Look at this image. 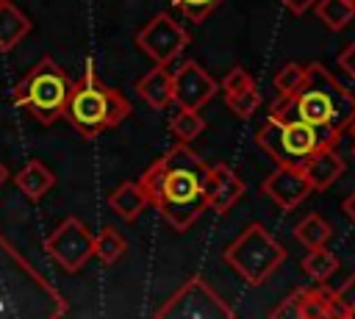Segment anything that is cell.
I'll return each instance as SVG.
<instances>
[{"instance_id":"ac0fdd59","label":"cell","mask_w":355,"mask_h":319,"mask_svg":"<svg viewBox=\"0 0 355 319\" xmlns=\"http://www.w3.org/2000/svg\"><path fill=\"white\" fill-rule=\"evenodd\" d=\"M14 183H17V189L25 194V197H31V200H42L53 186H55V175L47 169V164H42V161H28L17 175H14Z\"/></svg>"},{"instance_id":"44dd1931","label":"cell","mask_w":355,"mask_h":319,"mask_svg":"<svg viewBox=\"0 0 355 319\" xmlns=\"http://www.w3.org/2000/svg\"><path fill=\"white\" fill-rule=\"evenodd\" d=\"M128 252V241L122 239V233L114 225H105L100 230V236H94V258H100L103 264H114Z\"/></svg>"},{"instance_id":"1f68e13d","label":"cell","mask_w":355,"mask_h":319,"mask_svg":"<svg viewBox=\"0 0 355 319\" xmlns=\"http://www.w3.org/2000/svg\"><path fill=\"white\" fill-rule=\"evenodd\" d=\"M6 178H8V169H6V164H3V161H0V186H3V183H6Z\"/></svg>"},{"instance_id":"7c38bea8","label":"cell","mask_w":355,"mask_h":319,"mask_svg":"<svg viewBox=\"0 0 355 319\" xmlns=\"http://www.w3.org/2000/svg\"><path fill=\"white\" fill-rule=\"evenodd\" d=\"M244 194V180L227 166L214 164L205 169V205L216 214H227Z\"/></svg>"},{"instance_id":"4dcf8cb0","label":"cell","mask_w":355,"mask_h":319,"mask_svg":"<svg viewBox=\"0 0 355 319\" xmlns=\"http://www.w3.org/2000/svg\"><path fill=\"white\" fill-rule=\"evenodd\" d=\"M341 211H344V214H347V216L355 222V189H352V191L344 197V202H341Z\"/></svg>"},{"instance_id":"5b68a950","label":"cell","mask_w":355,"mask_h":319,"mask_svg":"<svg viewBox=\"0 0 355 319\" xmlns=\"http://www.w3.org/2000/svg\"><path fill=\"white\" fill-rule=\"evenodd\" d=\"M69 92H72L69 75H67L50 55H44V58L14 86V100H17V105L25 108L39 125H53L58 117H64Z\"/></svg>"},{"instance_id":"8fae6325","label":"cell","mask_w":355,"mask_h":319,"mask_svg":"<svg viewBox=\"0 0 355 319\" xmlns=\"http://www.w3.org/2000/svg\"><path fill=\"white\" fill-rule=\"evenodd\" d=\"M261 191L277 208L294 211L311 194V183H308L302 169H297V166H277L272 175H266V180L261 183Z\"/></svg>"},{"instance_id":"30bf717a","label":"cell","mask_w":355,"mask_h":319,"mask_svg":"<svg viewBox=\"0 0 355 319\" xmlns=\"http://www.w3.org/2000/svg\"><path fill=\"white\" fill-rule=\"evenodd\" d=\"M219 83L197 64V61H183L175 72H172V103L178 108H189V111H200L214 94H216Z\"/></svg>"},{"instance_id":"2e32d148","label":"cell","mask_w":355,"mask_h":319,"mask_svg":"<svg viewBox=\"0 0 355 319\" xmlns=\"http://www.w3.org/2000/svg\"><path fill=\"white\" fill-rule=\"evenodd\" d=\"M147 205H150V200L139 180H125L108 194V208L125 222H133Z\"/></svg>"},{"instance_id":"d6986e66","label":"cell","mask_w":355,"mask_h":319,"mask_svg":"<svg viewBox=\"0 0 355 319\" xmlns=\"http://www.w3.org/2000/svg\"><path fill=\"white\" fill-rule=\"evenodd\" d=\"M330 236H333V227L319 216V214H308L302 222H297V227H294V239L300 241V244H305L308 250L311 247H324L327 241H330Z\"/></svg>"},{"instance_id":"8992f818","label":"cell","mask_w":355,"mask_h":319,"mask_svg":"<svg viewBox=\"0 0 355 319\" xmlns=\"http://www.w3.org/2000/svg\"><path fill=\"white\" fill-rule=\"evenodd\" d=\"M286 261V247L269 236L263 225H247L244 233L225 250V264L250 286H261Z\"/></svg>"},{"instance_id":"603a6c76","label":"cell","mask_w":355,"mask_h":319,"mask_svg":"<svg viewBox=\"0 0 355 319\" xmlns=\"http://www.w3.org/2000/svg\"><path fill=\"white\" fill-rule=\"evenodd\" d=\"M169 130L178 136V141H194L202 130H205V119L200 117V111H189V108H178V114L169 119Z\"/></svg>"},{"instance_id":"5bb4252c","label":"cell","mask_w":355,"mask_h":319,"mask_svg":"<svg viewBox=\"0 0 355 319\" xmlns=\"http://www.w3.org/2000/svg\"><path fill=\"white\" fill-rule=\"evenodd\" d=\"M302 172L308 178V183H311V191H324L344 175V158L333 147H319L302 164Z\"/></svg>"},{"instance_id":"6da1fadb","label":"cell","mask_w":355,"mask_h":319,"mask_svg":"<svg viewBox=\"0 0 355 319\" xmlns=\"http://www.w3.org/2000/svg\"><path fill=\"white\" fill-rule=\"evenodd\" d=\"M205 169L208 164L200 158V153L180 141L161 158H155L139 178L150 205H155L175 230H189L200 219V214L208 211Z\"/></svg>"},{"instance_id":"4fadbf2b","label":"cell","mask_w":355,"mask_h":319,"mask_svg":"<svg viewBox=\"0 0 355 319\" xmlns=\"http://www.w3.org/2000/svg\"><path fill=\"white\" fill-rule=\"evenodd\" d=\"M300 319H349V308L341 302L338 291L322 283L316 288H302Z\"/></svg>"},{"instance_id":"7402d4cb","label":"cell","mask_w":355,"mask_h":319,"mask_svg":"<svg viewBox=\"0 0 355 319\" xmlns=\"http://www.w3.org/2000/svg\"><path fill=\"white\" fill-rule=\"evenodd\" d=\"M302 269L311 280L324 283L336 269H338V258L327 250V247H311V252L302 258Z\"/></svg>"},{"instance_id":"d590c367","label":"cell","mask_w":355,"mask_h":319,"mask_svg":"<svg viewBox=\"0 0 355 319\" xmlns=\"http://www.w3.org/2000/svg\"><path fill=\"white\" fill-rule=\"evenodd\" d=\"M0 3H3V0H0Z\"/></svg>"},{"instance_id":"cb8c5ba5","label":"cell","mask_w":355,"mask_h":319,"mask_svg":"<svg viewBox=\"0 0 355 319\" xmlns=\"http://www.w3.org/2000/svg\"><path fill=\"white\" fill-rule=\"evenodd\" d=\"M225 100H227V108L241 119H250L255 114V108L261 105V94H258L255 83H250V86H244V89H239L233 94H225Z\"/></svg>"},{"instance_id":"9c48e42d","label":"cell","mask_w":355,"mask_h":319,"mask_svg":"<svg viewBox=\"0 0 355 319\" xmlns=\"http://www.w3.org/2000/svg\"><path fill=\"white\" fill-rule=\"evenodd\" d=\"M189 42H191L189 31H186L178 19H172L166 11H164V14H155V17L136 33V47H139L144 55H150L155 64H161V67H169V64L189 47Z\"/></svg>"},{"instance_id":"277c9868","label":"cell","mask_w":355,"mask_h":319,"mask_svg":"<svg viewBox=\"0 0 355 319\" xmlns=\"http://www.w3.org/2000/svg\"><path fill=\"white\" fill-rule=\"evenodd\" d=\"M338 136L341 133H336L330 128H316V125H308L302 119L269 117L261 125V130L255 133V144L277 166H297V169H302V164L319 147H333Z\"/></svg>"},{"instance_id":"f546056e","label":"cell","mask_w":355,"mask_h":319,"mask_svg":"<svg viewBox=\"0 0 355 319\" xmlns=\"http://www.w3.org/2000/svg\"><path fill=\"white\" fill-rule=\"evenodd\" d=\"M280 3H283V6H286L291 14H297V17H300V14H305V11H308V8H311L316 0H280Z\"/></svg>"},{"instance_id":"d4e9b609","label":"cell","mask_w":355,"mask_h":319,"mask_svg":"<svg viewBox=\"0 0 355 319\" xmlns=\"http://www.w3.org/2000/svg\"><path fill=\"white\" fill-rule=\"evenodd\" d=\"M169 3H172V8L180 11L189 22H205V19L219 8L222 0H169Z\"/></svg>"},{"instance_id":"9a60e30c","label":"cell","mask_w":355,"mask_h":319,"mask_svg":"<svg viewBox=\"0 0 355 319\" xmlns=\"http://www.w3.org/2000/svg\"><path fill=\"white\" fill-rule=\"evenodd\" d=\"M136 94L155 111H164L172 103V72L161 64H155L150 72H144L136 80Z\"/></svg>"},{"instance_id":"836d02e7","label":"cell","mask_w":355,"mask_h":319,"mask_svg":"<svg viewBox=\"0 0 355 319\" xmlns=\"http://www.w3.org/2000/svg\"><path fill=\"white\" fill-rule=\"evenodd\" d=\"M352 155H355V147H352Z\"/></svg>"},{"instance_id":"ba28073f","label":"cell","mask_w":355,"mask_h":319,"mask_svg":"<svg viewBox=\"0 0 355 319\" xmlns=\"http://www.w3.org/2000/svg\"><path fill=\"white\" fill-rule=\"evenodd\" d=\"M44 252L64 272H78V269L86 266L89 258H94V236L78 216H67L44 239Z\"/></svg>"},{"instance_id":"d6a6232c","label":"cell","mask_w":355,"mask_h":319,"mask_svg":"<svg viewBox=\"0 0 355 319\" xmlns=\"http://www.w3.org/2000/svg\"><path fill=\"white\" fill-rule=\"evenodd\" d=\"M347 130H349V133H352V136H355V119H352V122H349V128H347Z\"/></svg>"},{"instance_id":"83f0119b","label":"cell","mask_w":355,"mask_h":319,"mask_svg":"<svg viewBox=\"0 0 355 319\" xmlns=\"http://www.w3.org/2000/svg\"><path fill=\"white\" fill-rule=\"evenodd\" d=\"M338 297H341V302L349 308V319H355V272H352L349 280L338 288Z\"/></svg>"},{"instance_id":"e575fe53","label":"cell","mask_w":355,"mask_h":319,"mask_svg":"<svg viewBox=\"0 0 355 319\" xmlns=\"http://www.w3.org/2000/svg\"><path fill=\"white\" fill-rule=\"evenodd\" d=\"M352 3H355V0H352Z\"/></svg>"},{"instance_id":"484cf974","label":"cell","mask_w":355,"mask_h":319,"mask_svg":"<svg viewBox=\"0 0 355 319\" xmlns=\"http://www.w3.org/2000/svg\"><path fill=\"white\" fill-rule=\"evenodd\" d=\"M302 78H305V67L288 61V64L275 75V89H277V94H291V92H297L300 83H302Z\"/></svg>"},{"instance_id":"e0dca14e","label":"cell","mask_w":355,"mask_h":319,"mask_svg":"<svg viewBox=\"0 0 355 319\" xmlns=\"http://www.w3.org/2000/svg\"><path fill=\"white\" fill-rule=\"evenodd\" d=\"M28 33H31V19L11 0H3L0 3V53L14 50Z\"/></svg>"},{"instance_id":"7a4b0ae2","label":"cell","mask_w":355,"mask_h":319,"mask_svg":"<svg viewBox=\"0 0 355 319\" xmlns=\"http://www.w3.org/2000/svg\"><path fill=\"white\" fill-rule=\"evenodd\" d=\"M269 117L302 119L308 125L344 133L355 119V94L344 89L319 61H311L305 67L300 89L291 94H280L272 103Z\"/></svg>"},{"instance_id":"52a82bcc","label":"cell","mask_w":355,"mask_h":319,"mask_svg":"<svg viewBox=\"0 0 355 319\" xmlns=\"http://www.w3.org/2000/svg\"><path fill=\"white\" fill-rule=\"evenodd\" d=\"M158 319H233L236 311L202 280L189 277L158 311Z\"/></svg>"},{"instance_id":"f1b7e54d","label":"cell","mask_w":355,"mask_h":319,"mask_svg":"<svg viewBox=\"0 0 355 319\" xmlns=\"http://www.w3.org/2000/svg\"><path fill=\"white\" fill-rule=\"evenodd\" d=\"M338 67L355 80V42L349 44V47H344L341 50V55H338Z\"/></svg>"},{"instance_id":"3957f363","label":"cell","mask_w":355,"mask_h":319,"mask_svg":"<svg viewBox=\"0 0 355 319\" xmlns=\"http://www.w3.org/2000/svg\"><path fill=\"white\" fill-rule=\"evenodd\" d=\"M64 117L83 139H94V136L116 128L119 122H125L130 117V103L116 89L103 83L94 75V64L86 61L83 78L78 83H72Z\"/></svg>"},{"instance_id":"4316f807","label":"cell","mask_w":355,"mask_h":319,"mask_svg":"<svg viewBox=\"0 0 355 319\" xmlns=\"http://www.w3.org/2000/svg\"><path fill=\"white\" fill-rule=\"evenodd\" d=\"M300 305H302V288L291 291L277 308H272L269 316H280V319H300Z\"/></svg>"},{"instance_id":"ffe728a7","label":"cell","mask_w":355,"mask_h":319,"mask_svg":"<svg viewBox=\"0 0 355 319\" xmlns=\"http://www.w3.org/2000/svg\"><path fill=\"white\" fill-rule=\"evenodd\" d=\"M313 6H316V17L330 31H341L355 17V3L352 0H316Z\"/></svg>"}]
</instances>
